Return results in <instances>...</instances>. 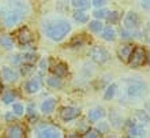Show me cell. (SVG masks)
Instances as JSON below:
<instances>
[{
  "mask_svg": "<svg viewBox=\"0 0 150 138\" xmlns=\"http://www.w3.org/2000/svg\"><path fill=\"white\" fill-rule=\"evenodd\" d=\"M30 12L29 4L23 0H8L0 8V18L7 28L19 23Z\"/></svg>",
  "mask_w": 150,
  "mask_h": 138,
  "instance_id": "cell-1",
  "label": "cell"
},
{
  "mask_svg": "<svg viewBox=\"0 0 150 138\" xmlns=\"http://www.w3.org/2000/svg\"><path fill=\"white\" fill-rule=\"evenodd\" d=\"M71 30V25L67 21H57V22H52L45 28V33L49 38L55 40V41H60L68 34V32Z\"/></svg>",
  "mask_w": 150,
  "mask_h": 138,
  "instance_id": "cell-2",
  "label": "cell"
},
{
  "mask_svg": "<svg viewBox=\"0 0 150 138\" xmlns=\"http://www.w3.org/2000/svg\"><path fill=\"white\" fill-rule=\"evenodd\" d=\"M146 92V83L141 79H131L127 85V95L130 97H141Z\"/></svg>",
  "mask_w": 150,
  "mask_h": 138,
  "instance_id": "cell-3",
  "label": "cell"
},
{
  "mask_svg": "<svg viewBox=\"0 0 150 138\" xmlns=\"http://www.w3.org/2000/svg\"><path fill=\"white\" fill-rule=\"evenodd\" d=\"M146 51H145V48L142 47H137L135 49H132V53L130 56V60H128V63H130L131 67H141L143 63H145V60H146Z\"/></svg>",
  "mask_w": 150,
  "mask_h": 138,
  "instance_id": "cell-4",
  "label": "cell"
},
{
  "mask_svg": "<svg viewBox=\"0 0 150 138\" xmlns=\"http://www.w3.org/2000/svg\"><path fill=\"white\" fill-rule=\"evenodd\" d=\"M90 56H91V59L94 60L96 63H98V64H104V63H107L108 60H109V53H108V51L105 49V48H103V47L91 48Z\"/></svg>",
  "mask_w": 150,
  "mask_h": 138,
  "instance_id": "cell-5",
  "label": "cell"
},
{
  "mask_svg": "<svg viewBox=\"0 0 150 138\" xmlns=\"http://www.w3.org/2000/svg\"><path fill=\"white\" fill-rule=\"evenodd\" d=\"M38 137L41 138H60L62 133L52 126H44L38 130Z\"/></svg>",
  "mask_w": 150,
  "mask_h": 138,
  "instance_id": "cell-6",
  "label": "cell"
},
{
  "mask_svg": "<svg viewBox=\"0 0 150 138\" xmlns=\"http://www.w3.org/2000/svg\"><path fill=\"white\" fill-rule=\"evenodd\" d=\"M139 23H141V19H139V16L137 12H128L124 18V26L126 29H138Z\"/></svg>",
  "mask_w": 150,
  "mask_h": 138,
  "instance_id": "cell-7",
  "label": "cell"
},
{
  "mask_svg": "<svg viewBox=\"0 0 150 138\" xmlns=\"http://www.w3.org/2000/svg\"><path fill=\"white\" fill-rule=\"evenodd\" d=\"M60 116L63 120H72L76 116H79V110L74 107H64L60 110Z\"/></svg>",
  "mask_w": 150,
  "mask_h": 138,
  "instance_id": "cell-8",
  "label": "cell"
},
{
  "mask_svg": "<svg viewBox=\"0 0 150 138\" xmlns=\"http://www.w3.org/2000/svg\"><path fill=\"white\" fill-rule=\"evenodd\" d=\"M16 37H18L19 44H22V45H26V44L32 43V40H33V34H32V32H30L28 28L19 29L18 33H16Z\"/></svg>",
  "mask_w": 150,
  "mask_h": 138,
  "instance_id": "cell-9",
  "label": "cell"
},
{
  "mask_svg": "<svg viewBox=\"0 0 150 138\" xmlns=\"http://www.w3.org/2000/svg\"><path fill=\"white\" fill-rule=\"evenodd\" d=\"M132 49H134V47H132V45H130V44L120 47L117 49L119 59L122 60V62H124V63H127V62L130 60V56H131V53H132Z\"/></svg>",
  "mask_w": 150,
  "mask_h": 138,
  "instance_id": "cell-10",
  "label": "cell"
},
{
  "mask_svg": "<svg viewBox=\"0 0 150 138\" xmlns=\"http://www.w3.org/2000/svg\"><path fill=\"white\" fill-rule=\"evenodd\" d=\"M6 137L8 138H22L25 137V131L22 127L19 126H11L8 127L7 131H6Z\"/></svg>",
  "mask_w": 150,
  "mask_h": 138,
  "instance_id": "cell-11",
  "label": "cell"
},
{
  "mask_svg": "<svg viewBox=\"0 0 150 138\" xmlns=\"http://www.w3.org/2000/svg\"><path fill=\"white\" fill-rule=\"evenodd\" d=\"M103 116H105V110L101 108V107H96L93 110L89 111V115H87V118L90 122H96V120H98L101 119Z\"/></svg>",
  "mask_w": 150,
  "mask_h": 138,
  "instance_id": "cell-12",
  "label": "cell"
},
{
  "mask_svg": "<svg viewBox=\"0 0 150 138\" xmlns=\"http://www.w3.org/2000/svg\"><path fill=\"white\" fill-rule=\"evenodd\" d=\"M1 78L7 82H15L18 79V75L14 70H11L10 67H3L1 68Z\"/></svg>",
  "mask_w": 150,
  "mask_h": 138,
  "instance_id": "cell-13",
  "label": "cell"
},
{
  "mask_svg": "<svg viewBox=\"0 0 150 138\" xmlns=\"http://www.w3.org/2000/svg\"><path fill=\"white\" fill-rule=\"evenodd\" d=\"M67 64L66 63H62V62H57V63L52 67V73L56 75V77H64L67 74Z\"/></svg>",
  "mask_w": 150,
  "mask_h": 138,
  "instance_id": "cell-14",
  "label": "cell"
},
{
  "mask_svg": "<svg viewBox=\"0 0 150 138\" xmlns=\"http://www.w3.org/2000/svg\"><path fill=\"white\" fill-rule=\"evenodd\" d=\"M145 135H146V131L141 124H134L128 130V137H145Z\"/></svg>",
  "mask_w": 150,
  "mask_h": 138,
  "instance_id": "cell-15",
  "label": "cell"
},
{
  "mask_svg": "<svg viewBox=\"0 0 150 138\" xmlns=\"http://www.w3.org/2000/svg\"><path fill=\"white\" fill-rule=\"evenodd\" d=\"M120 36H122L123 40H130V38H138L142 36L141 32H137L135 29H124L120 32Z\"/></svg>",
  "mask_w": 150,
  "mask_h": 138,
  "instance_id": "cell-16",
  "label": "cell"
},
{
  "mask_svg": "<svg viewBox=\"0 0 150 138\" xmlns=\"http://www.w3.org/2000/svg\"><path fill=\"white\" fill-rule=\"evenodd\" d=\"M40 87H41V82H40L38 79H30V81H28V83H26V90H28V93H36V92L40 90Z\"/></svg>",
  "mask_w": 150,
  "mask_h": 138,
  "instance_id": "cell-17",
  "label": "cell"
},
{
  "mask_svg": "<svg viewBox=\"0 0 150 138\" xmlns=\"http://www.w3.org/2000/svg\"><path fill=\"white\" fill-rule=\"evenodd\" d=\"M55 105H56L55 99H47L41 104V111L45 112V114H49V112H52V111L55 110Z\"/></svg>",
  "mask_w": 150,
  "mask_h": 138,
  "instance_id": "cell-18",
  "label": "cell"
},
{
  "mask_svg": "<svg viewBox=\"0 0 150 138\" xmlns=\"http://www.w3.org/2000/svg\"><path fill=\"white\" fill-rule=\"evenodd\" d=\"M71 4L76 10H86L90 6V0H72Z\"/></svg>",
  "mask_w": 150,
  "mask_h": 138,
  "instance_id": "cell-19",
  "label": "cell"
},
{
  "mask_svg": "<svg viewBox=\"0 0 150 138\" xmlns=\"http://www.w3.org/2000/svg\"><path fill=\"white\" fill-rule=\"evenodd\" d=\"M135 115H137V118H138L142 123H145V124H150V116H149L147 112H145V111H142V110H137L135 111Z\"/></svg>",
  "mask_w": 150,
  "mask_h": 138,
  "instance_id": "cell-20",
  "label": "cell"
},
{
  "mask_svg": "<svg viewBox=\"0 0 150 138\" xmlns=\"http://www.w3.org/2000/svg\"><path fill=\"white\" fill-rule=\"evenodd\" d=\"M0 45L6 49H12L14 47V43H12L11 37H8V36H0Z\"/></svg>",
  "mask_w": 150,
  "mask_h": 138,
  "instance_id": "cell-21",
  "label": "cell"
},
{
  "mask_svg": "<svg viewBox=\"0 0 150 138\" xmlns=\"http://www.w3.org/2000/svg\"><path fill=\"white\" fill-rule=\"evenodd\" d=\"M74 19L76 21V22H79V23H85V22L89 21V15H87L86 12H83L82 10H78V11L74 14Z\"/></svg>",
  "mask_w": 150,
  "mask_h": 138,
  "instance_id": "cell-22",
  "label": "cell"
},
{
  "mask_svg": "<svg viewBox=\"0 0 150 138\" xmlns=\"http://www.w3.org/2000/svg\"><path fill=\"white\" fill-rule=\"evenodd\" d=\"M109 118H111V122L112 124H113V127H116V129H119V127L123 124V119L119 116V114H116V112H111V115H109Z\"/></svg>",
  "mask_w": 150,
  "mask_h": 138,
  "instance_id": "cell-23",
  "label": "cell"
},
{
  "mask_svg": "<svg viewBox=\"0 0 150 138\" xmlns=\"http://www.w3.org/2000/svg\"><path fill=\"white\" fill-rule=\"evenodd\" d=\"M103 38L105 41H113L115 40V30L112 28H107L103 30Z\"/></svg>",
  "mask_w": 150,
  "mask_h": 138,
  "instance_id": "cell-24",
  "label": "cell"
},
{
  "mask_svg": "<svg viewBox=\"0 0 150 138\" xmlns=\"http://www.w3.org/2000/svg\"><path fill=\"white\" fill-rule=\"evenodd\" d=\"M116 90H117V86H116L115 83H112V85H109V86H108V89H107V92H105L104 97H105L107 100H111L112 97L116 95Z\"/></svg>",
  "mask_w": 150,
  "mask_h": 138,
  "instance_id": "cell-25",
  "label": "cell"
},
{
  "mask_svg": "<svg viewBox=\"0 0 150 138\" xmlns=\"http://www.w3.org/2000/svg\"><path fill=\"white\" fill-rule=\"evenodd\" d=\"M89 28H90L91 32H96V33H98L101 32L104 29V25L100 22V21H91L90 25H89Z\"/></svg>",
  "mask_w": 150,
  "mask_h": 138,
  "instance_id": "cell-26",
  "label": "cell"
},
{
  "mask_svg": "<svg viewBox=\"0 0 150 138\" xmlns=\"http://www.w3.org/2000/svg\"><path fill=\"white\" fill-rule=\"evenodd\" d=\"M47 82H48V85L49 86H52V87H60L62 86V81H60V78L59 77H49V78L47 79Z\"/></svg>",
  "mask_w": 150,
  "mask_h": 138,
  "instance_id": "cell-27",
  "label": "cell"
},
{
  "mask_svg": "<svg viewBox=\"0 0 150 138\" xmlns=\"http://www.w3.org/2000/svg\"><path fill=\"white\" fill-rule=\"evenodd\" d=\"M119 18H120V14H119L117 11H112L107 15V19H108L109 23H116V22L119 21Z\"/></svg>",
  "mask_w": 150,
  "mask_h": 138,
  "instance_id": "cell-28",
  "label": "cell"
},
{
  "mask_svg": "<svg viewBox=\"0 0 150 138\" xmlns=\"http://www.w3.org/2000/svg\"><path fill=\"white\" fill-rule=\"evenodd\" d=\"M108 14H109V11H108L107 8H101V7H100V10L93 12V15H94L96 18H98V19L100 18H101V19H103V18H107Z\"/></svg>",
  "mask_w": 150,
  "mask_h": 138,
  "instance_id": "cell-29",
  "label": "cell"
},
{
  "mask_svg": "<svg viewBox=\"0 0 150 138\" xmlns=\"http://www.w3.org/2000/svg\"><path fill=\"white\" fill-rule=\"evenodd\" d=\"M14 99H15V96L12 92H6L3 95V103L4 104H11L14 103Z\"/></svg>",
  "mask_w": 150,
  "mask_h": 138,
  "instance_id": "cell-30",
  "label": "cell"
},
{
  "mask_svg": "<svg viewBox=\"0 0 150 138\" xmlns=\"http://www.w3.org/2000/svg\"><path fill=\"white\" fill-rule=\"evenodd\" d=\"M83 137H86V138H97V137H100V131L98 130H87Z\"/></svg>",
  "mask_w": 150,
  "mask_h": 138,
  "instance_id": "cell-31",
  "label": "cell"
},
{
  "mask_svg": "<svg viewBox=\"0 0 150 138\" xmlns=\"http://www.w3.org/2000/svg\"><path fill=\"white\" fill-rule=\"evenodd\" d=\"M12 111H14V114H15V115L21 116V115L23 114V107L21 105V104H14V108H12Z\"/></svg>",
  "mask_w": 150,
  "mask_h": 138,
  "instance_id": "cell-32",
  "label": "cell"
},
{
  "mask_svg": "<svg viewBox=\"0 0 150 138\" xmlns=\"http://www.w3.org/2000/svg\"><path fill=\"white\" fill-rule=\"evenodd\" d=\"M107 4V0H93V6L96 7H104Z\"/></svg>",
  "mask_w": 150,
  "mask_h": 138,
  "instance_id": "cell-33",
  "label": "cell"
},
{
  "mask_svg": "<svg viewBox=\"0 0 150 138\" xmlns=\"http://www.w3.org/2000/svg\"><path fill=\"white\" fill-rule=\"evenodd\" d=\"M98 131H101V133H107V131H108L107 123H100V124H98Z\"/></svg>",
  "mask_w": 150,
  "mask_h": 138,
  "instance_id": "cell-34",
  "label": "cell"
},
{
  "mask_svg": "<svg viewBox=\"0 0 150 138\" xmlns=\"http://www.w3.org/2000/svg\"><path fill=\"white\" fill-rule=\"evenodd\" d=\"M85 124H86L85 122H81V126H78V129L81 130V133H83V134H85V133L89 130V129H87V126H85Z\"/></svg>",
  "mask_w": 150,
  "mask_h": 138,
  "instance_id": "cell-35",
  "label": "cell"
},
{
  "mask_svg": "<svg viewBox=\"0 0 150 138\" xmlns=\"http://www.w3.org/2000/svg\"><path fill=\"white\" fill-rule=\"evenodd\" d=\"M142 7L146 8V10H150V0H143V1H142Z\"/></svg>",
  "mask_w": 150,
  "mask_h": 138,
  "instance_id": "cell-36",
  "label": "cell"
},
{
  "mask_svg": "<svg viewBox=\"0 0 150 138\" xmlns=\"http://www.w3.org/2000/svg\"><path fill=\"white\" fill-rule=\"evenodd\" d=\"M12 118H14V116H12L11 114H7V115H6V119H8V120H10V119H12Z\"/></svg>",
  "mask_w": 150,
  "mask_h": 138,
  "instance_id": "cell-37",
  "label": "cell"
},
{
  "mask_svg": "<svg viewBox=\"0 0 150 138\" xmlns=\"http://www.w3.org/2000/svg\"><path fill=\"white\" fill-rule=\"evenodd\" d=\"M146 58H147V63H149V64H150V53H149V55H147V56H146Z\"/></svg>",
  "mask_w": 150,
  "mask_h": 138,
  "instance_id": "cell-38",
  "label": "cell"
},
{
  "mask_svg": "<svg viewBox=\"0 0 150 138\" xmlns=\"http://www.w3.org/2000/svg\"><path fill=\"white\" fill-rule=\"evenodd\" d=\"M1 92H3V85L0 83V95H1Z\"/></svg>",
  "mask_w": 150,
  "mask_h": 138,
  "instance_id": "cell-39",
  "label": "cell"
},
{
  "mask_svg": "<svg viewBox=\"0 0 150 138\" xmlns=\"http://www.w3.org/2000/svg\"><path fill=\"white\" fill-rule=\"evenodd\" d=\"M147 111H149V114H150V101L147 103Z\"/></svg>",
  "mask_w": 150,
  "mask_h": 138,
  "instance_id": "cell-40",
  "label": "cell"
},
{
  "mask_svg": "<svg viewBox=\"0 0 150 138\" xmlns=\"http://www.w3.org/2000/svg\"><path fill=\"white\" fill-rule=\"evenodd\" d=\"M149 43H150V38H149Z\"/></svg>",
  "mask_w": 150,
  "mask_h": 138,
  "instance_id": "cell-41",
  "label": "cell"
}]
</instances>
